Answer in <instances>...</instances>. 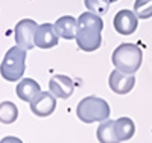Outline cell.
I'll return each mask as SVG.
<instances>
[{
  "label": "cell",
  "mask_w": 152,
  "mask_h": 143,
  "mask_svg": "<svg viewBox=\"0 0 152 143\" xmlns=\"http://www.w3.org/2000/svg\"><path fill=\"white\" fill-rule=\"evenodd\" d=\"M104 21L100 15L88 11L82 12L78 18V31H76V44L84 52H94L102 44V32Z\"/></svg>",
  "instance_id": "6da1fadb"
},
{
  "label": "cell",
  "mask_w": 152,
  "mask_h": 143,
  "mask_svg": "<svg viewBox=\"0 0 152 143\" xmlns=\"http://www.w3.org/2000/svg\"><path fill=\"white\" fill-rule=\"evenodd\" d=\"M113 64L123 73L134 75L142 66L143 61V52L137 44L132 43H123L116 47L113 52Z\"/></svg>",
  "instance_id": "7a4b0ae2"
},
{
  "label": "cell",
  "mask_w": 152,
  "mask_h": 143,
  "mask_svg": "<svg viewBox=\"0 0 152 143\" xmlns=\"http://www.w3.org/2000/svg\"><path fill=\"white\" fill-rule=\"evenodd\" d=\"M110 103L97 96H87L84 98L78 107H76V116L84 123H94V122H104L110 119Z\"/></svg>",
  "instance_id": "3957f363"
},
{
  "label": "cell",
  "mask_w": 152,
  "mask_h": 143,
  "mask_svg": "<svg viewBox=\"0 0 152 143\" xmlns=\"http://www.w3.org/2000/svg\"><path fill=\"white\" fill-rule=\"evenodd\" d=\"M24 70H26V50L21 49L20 46L8 49L2 64H0L2 78L9 82H15L23 78Z\"/></svg>",
  "instance_id": "277c9868"
},
{
  "label": "cell",
  "mask_w": 152,
  "mask_h": 143,
  "mask_svg": "<svg viewBox=\"0 0 152 143\" xmlns=\"http://www.w3.org/2000/svg\"><path fill=\"white\" fill-rule=\"evenodd\" d=\"M38 28V24L35 20L32 18H23L15 24V43L17 46H20L24 50H31L35 47L34 43V37H35V31Z\"/></svg>",
  "instance_id": "5b68a950"
},
{
  "label": "cell",
  "mask_w": 152,
  "mask_h": 143,
  "mask_svg": "<svg viewBox=\"0 0 152 143\" xmlns=\"http://www.w3.org/2000/svg\"><path fill=\"white\" fill-rule=\"evenodd\" d=\"M29 103H31V111L35 116H38V117H47L56 108V96H53L50 92H41Z\"/></svg>",
  "instance_id": "8992f818"
},
{
  "label": "cell",
  "mask_w": 152,
  "mask_h": 143,
  "mask_svg": "<svg viewBox=\"0 0 152 143\" xmlns=\"http://www.w3.org/2000/svg\"><path fill=\"white\" fill-rule=\"evenodd\" d=\"M59 37L55 31V26L50 23H43L38 24V28L35 31V37H34V43L37 47L40 49H52L58 44Z\"/></svg>",
  "instance_id": "52a82bcc"
},
{
  "label": "cell",
  "mask_w": 152,
  "mask_h": 143,
  "mask_svg": "<svg viewBox=\"0 0 152 143\" xmlns=\"http://www.w3.org/2000/svg\"><path fill=\"white\" fill-rule=\"evenodd\" d=\"M108 85L113 90L114 93L117 95H126L129 93L131 90L135 85V78L134 75H128V73H123L119 69H114L110 73L108 78Z\"/></svg>",
  "instance_id": "ba28073f"
},
{
  "label": "cell",
  "mask_w": 152,
  "mask_h": 143,
  "mask_svg": "<svg viewBox=\"0 0 152 143\" xmlns=\"http://www.w3.org/2000/svg\"><path fill=\"white\" fill-rule=\"evenodd\" d=\"M138 26V17L131 9H122L114 15V29L122 35H131Z\"/></svg>",
  "instance_id": "9c48e42d"
},
{
  "label": "cell",
  "mask_w": 152,
  "mask_h": 143,
  "mask_svg": "<svg viewBox=\"0 0 152 143\" xmlns=\"http://www.w3.org/2000/svg\"><path fill=\"white\" fill-rule=\"evenodd\" d=\"M49 90L53 96L59 99H67L73 95L75 84L73 79L66 75H55L52 79L49 81Z\"/></svg>",
  "instance_id": "30bf717a"
},
{
  "label": "cell",
  "mask_w": 152,
  "mask_h": 143,
  "mask_svg": "<svg viewBox=\"0 0 152 143\" xmlns=\"http://www.w3.org/2000/svg\"><path fill=\"white\" fill-rule=\"evenodd\" d=\"M53 26L58 37L64 38V40H73L76 37V31H78V20L72 15H62L55 21Z\"/></svg>",
  "instance_id": "8fae6325"
},
{
  "label": "cell",
  "mask_w": 152,
  "mask_h": 143,
  "mask_svg": "<svg viewBox=\"0 0 152 143\" xmlns=\"http://www.w3.org/2000/svg\"><path fill=\"white\" fill-rule=\"evenodd\" d=\"M17 92V96L24 100V102H31L34 98H37L38 95L41 93V88H40V84H38L35 79H31V78H24L21 79L15 88Z\"/></svg>",
  "instance_id": "7c38bea8"
},
{
  "label": "cell",
  "mask_w": 152,
  "mask_h": 143,
  "mask_svg": "<svg viewBox=\"0 0 152 143\" xmlns=\"http://www.w3.org/2000/svg\"><path fill=\"white\" fill-rule=\"evenodd\" d=\"M114 133H116L117 142H126V140L132 139L135 134V125L132 119L123 116V117H119L117 120H114Z\"/></svg>",
  "instance_id": "4fadbf2b"
},
{
  "label": "cell",
  "mask_w": 152,
  "mask_h": 143,
  "mask_svg": "<svg viewBox=\"0 0 152 143\" xmlns=\"http://www.w3.org/2000/svg\"><path fill=\"white\" fill-rule=\"evenodd\" d=\"M96 136H97V140L102 143H116L117 139H116V133H114V120L107 119L104 122H100Z\"/></svg>",
  "instance_id": "5bb4252c"
},
{
  "label": "cell",
  "mask_w": 152,
  "mask_h": 143,
  "mask_svg": "<svg viewBox=\"0 0 152 143\" xmlns=\"http://www.w3.org/2000/svg\"><path fill=\"white\" fill-rule=\"evenodd\" d=\"M18 117V108L14 102H9L5 100L0 103V122L9 125V123H14Z\"/></svg>",
  "instance_id": "9a60e30c"
},
{
  "label": "cell",
  "mask_w": 152,
  "mask_h": 143,
  "mask_svg": "<svg viewBox=\"0 0 152 143\" xmlns=\"http://www.w3.org/2000/svg\"><path fill=\"white\" fill-rule=\"evenodd\" d=\"M134 12L142 20L151 18L152 17V0H135Z\"/></svg>",
  "instance_id": "2e32d148"
},
{
  "label": "cell",
  "mask_w": 152,
  "mask_h": 143,
  "mask_svg": "<svg viewBox=\"0 0 152 143\" xmlns=\"http://www.w3.org/2000/svg\"><path fill=\"white\" fill-rule=\"evenodd\" d=\"M85 3V8L88 11L94 12L97 15H104L108 12V8H110V3L105 2V0H84Z\"/></svg>",
  "instance_id": "e0dca14e"
},
{
  "label": "cell",
  "mask_w": 152,
  "mask_h": 143,
  "mask_svg": "<svg viewBox=\"0 0 152 143\" xmlns=\"http://www.w3.org/2000/svg\"><path fill=\"white\" fill-rule=\"evenodd\" d=\"M105 2H108V3H114V2H117V0H105Z\"/></svg>",
  "instance_id": "ac0fdd59"
}]
</instances>
